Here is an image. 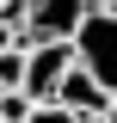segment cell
<instances>
[{
  "mask_svg": "<svg viewBox=\"0 0 117 123\" xmlns=\"http://www.w3.org/2000/svg\"><path fill=\"white\" fill-rule=\"evenodd\" d=\"M74 68V43H31V68H25V92L43 105V98H56L62 74Z\"/></svg>",
  "mask_w": 117,
  "mask_h": 123,
  "instance_id": "3",
  "label": "cell"
},
{
  "mask_svg": "<svg viewBox=\"0 0 117 123\" xmlns=\"http://www.w3.org/2000/svg\"><path fill=\"white\" fill-rule=\"evenodd\" d=\"M105 123H117V98H111V111H105Z\"/></svg>",
  "mask_w": 117,
  "mask_h": 123,
  "instance_id": "9",
  "label": "cell"
},
{
  "mask_svg": "<svg viewBox=\"0 0 117 123\" xmlns=\"http://www.w3.org/2000/svg\"><path fill=\"white\" fill-rule=\"evenodd\" d=\"M0 92H6V86H0Z\"/></svg>",
  "mask_w": 117,
  "mask_h": 123,
  "instance_id": "12",
  "label": "cell"
},
{
  "mask_svg": "<svg viewBox=\"0 0 117 123\" xmlns=\"http://www.w3.org/2000/svg\"><path fill=\"white\" fill-rule=\"evenodd\" d=\"M74 62L117 98V6H86V18L74 31Z\"/></svg>",
  "mask_w": 117,
  "mask_h": 123,
  "instance_id": "1",
  "label": "cell"
},
{
  "mask_svg": "<svg viewBox=\"0 0 117 123\" xmlns=\"http://www.w3.org/2000/svg\"><path fill=\"white\" fill-rule=\"evenodd\" d=\"M25 68H31V49H0V86L13 92V86H25Z\"/></svg>",
  "mask_w": 117,
  "mask_h": 123,
  "instance_id": "5",
  "label": "cell"
},
{
  "mask_svg": "<svg viewBox=\"0 0 117 123\" xmlns=\"http://www.w3.org/2000/svg\"><path fill=\"white\" fill-rule=\"evenodd\" d=\"M86 6L92 0H31V18L19 25V49H31V43H74Z\"/></svg>",
  "mask_w": 117,
  "mask_h": 123,
  "instance_id": "2",
  "label": "cell"
},
{
  "mask_svg": "<svg viewBox=\"0 0 117 123\" xmlns=\"http://www.w3.org/2000/svg\"><path fill=\"white\" fill-rule=\"evenodd\" d=\"M56 105H68L74 117H105V111H111V92H105L99 80L74 62L68 74H62V86H56Z\"/></svg>",
  "mask_w": 117,
  "mask_h": 123,
  "instance_id": "4",
  "label": "cell"
},
{
  "mask_svg": "<svg viewBox=\"0 0 117 123\" xmlns=\"http://www.w3.org/2000/svg\"><path fill=\"white\" fill-rule=\"evenodd\" d=\"M25 123H80V117H74L68 105H56V98H43V105H31V117H25Z\"/></svg>",
  "mask_w": 117,
  "mask_h": 123,
  "instance_id": "7",
  "label": "cell"
},
{
  "mask_svg": "<svg viewBox=\"0 0 117 123\" xmlns=\"http://www.w3.org/2000/svg\"><path fill=\"white\" fill-rule=\"evenodd\" d=\"M31 105H37V98H31L25 86H13V92H0V123H25V117H31Z\"/></svg>",
  "mask_w": 117,
  "mask_h": 123,
  "instance_id": "6",
  "label": "cell"
},
{
  "mask_svg": "<svg viewBox=\"0 0 117 123\" xmlns=\"http://www.w3.org/2000/svg\"><path fill=\"white\" fill-rule=\"evenodd\" d=\"M92 6H117V0H92Z\"/></svg>",
  "mask_w": 117,
  "mask_h": 123,
  "instance_id": "10",
  "label": "cell"
},
{
  "mask_svg": "<svg viewBox=\"0 0 117 123\" xmlns=\"http://www.w3.org/2000/svg\"><path fill=\"white\" fill-rule=\"evenodd\" d=\"M13 43H19V31L6 25V18H0V49H13Z\"/></svg>",
  "mask_w": 117,
  "mask_h": 123,
  "instance_id": "8",
  "label": "cell"
},
{
  "mask_svg": "<svg viewBox=\"0 0 117 123\" xmlns=\"http://www.w3.org/2000/svg\"><path fill=\"white\" fill-rule=\"evenodd\" d=\"M80 123H105V117H80Z\"/></svg>",
  "mask_w": 117,
  "mask_h": 123,
  "instance_id": "11",
  "label": "cell"
}]
</instances>
